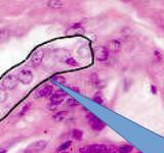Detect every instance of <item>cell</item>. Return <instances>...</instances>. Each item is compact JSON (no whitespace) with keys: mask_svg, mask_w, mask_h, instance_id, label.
<instances>
[{"mask_svg":"<svg viewBox=\"0 0 164 153\" xmlns=\"http://www.w3.org/2000/svg\"><path fill=\"white\" fill-rule=\"evenodd\" d=\"M67 97V93L63 90H57L53 95L49 97V108H55L57 105L64 101V99Z\"/></svg>","mask_w":164,"mask_h":153,"instance_id":"6da1fadb","label":"cell"},{"mask_svg":"<svg viewBox=\"0 0 164 153\" xmlns=\"http://www.w3.org/2000/svg\"><path fill=\"white\" fill-rule=\"evenodd\" d=\"M18 85H19V80H18V76L15 74H7L2 80V87L5 89L13 90L18 87Z\"/></svg>","mask_w":164,"mask_h":153,"instance_id":"7a4b0ae2","label":"cell"},{"mask_svg":"<svg viewBox=\"0 0 164 153\" xmlns=\"http://www.w3.org/2000/svg\"><path fill=\"white\" fill-rule=\"evenodd\" d=\"M18 76V80L19 82H21L22 84L24 85H29V84L32 83L34 79V76H33V72L29 70H22L18 72L17 74Z\"/></svg>","mask_w":164,"mask_h":153,"instance_id":"3957f363","label":"cell"},{"mask_svg":"<svg viewBox=\"0 0 164 153\" xmlns=\"http://www.w3.org/2000/svg\"><path fill=\"white\" fill-rule=\"evenodd\" d=\"M47 143L46 141L44 140H39V141H36V142H33L25 149V153H38L40 152L41 150L46 147Z\"/></svg>","mask_w":164,"mask_h":153,"instance_id":"277c9868","label":"cell"},{"mask_svg":"<svg viewBox=\"0 0 164 153\" xmlns=\"http://www.w3.org/2000/svg\"><path fill=\"white\" fill-rule=\"evenodd\" d=\"M109 50L106 46H99L95 50V56L97 61H106L109 57Z\"/></svg>","mask_w":164,"mask_h":153,"instance_id":"5b68a950","label":"cell"},{"mask_svg":"<svg viewBox=\"0 0 164 153\" xmlns=\"http://www.w3.org/2000/svg\"><path fill=\"white\" fill-rule=\"evenodd\" d=\"M88 124L90 126V128L93 129V131H97V132H100V131L104 130L106 127V124L104 122H102L101 120L97 118L95 115H91L90 118H88Z\"/></svg>","mask_w":164,"mask_h":153,"instance_id":"8992f818","label":"cell"},{"mask_svg":"<svg viewBox=\"0 0 164 153\" xmlns=\"http://www.w3.org/2000/svg\"><path fill=\"white\" fill-rule=\"evenodd\" d=\"M43 56H44V54H43V51H41V50H37V51L34 52L31 55V57H30V64H31V66L37 67L38 65H40L43 60Z\"/></svg>","mask_w":164,"mask_h":153,"instance_id":"52a82bcc","label":"cell"},{"mask_svg":"<svg viewBox=\"0 0 164 153\" xmlns=\"http://www.w3.org/2000/svg\"><path fill=\"white\" fill-rule=\"evenodd\" d=\"M37 97H50L51 95L53 94V87L51 85H45L43 86L42 88H40L37 92Z\"/></svg>","mask_w":164,"mask_h":153,"instance_id":"ba28073f","label":"cell"},{"mask_svg":"<svg viewBox=\"0 0 164 153\" xmlns=\"http://www.w3.org/2000/svg\"><path fill=\"white\" fill-rule=\"evenodd\" d=\"M107 49L112 52H118L121 49V42L119 40H110L107 43Z\"/></svg>","mask_w":164,"mask_h":153,"instance_id":"9c48e42d","label":"cell"},{"mask_svg":"<svg viewBox=\"0 0 164 153\" xmlns=\"http://www.w3.org/2000/svg\"><path fill=\"white\" fill-rule=\"evenodd\" d=\"M91 153H107V145L104 144H93L89 145Z\"/></svg>","mask_w":164,"mask_h":153,"instance_id":"30bf717a","label":"cell"},{"mask_svg":"<svg viewBox=\"0 0 164 153\" xmlns=\"http://www.w3.org/2000/svg\"><path fill=\"white\" fill-rule=\"evenodd\" d=\"M47 6L51 7V8L59 9L65 6V2L64 1H60V0H51V1H47L46 2Z\"/></svg>","mask_w":164,"mask_h":153,"instance_id":"8fae6325","label":"cell"},{"mask_svg":"<svg viewBox=\"0 0 164 153\" xmlns=\"http://www.w3.org/2000/svg\"><path fill=\"white\" fill-rule=\"evenodd\" d=\"M133 150V147L130 146L128 144L122 145V146H119L117 148V152L118 153H131Z\"/></svg>","mask_w":164,"mask_h":153,"instance_id":"7c38bea8","label":"cell"},{"mask_svg":"<svg viewBox=\"0 0 164 153\" xmlns=\"http://www.w3.org/2000/svg\"><path fill=\"white\" fill-rule=\"evenodd\" d=\"M71 145H72V141H70V140L66 141V142L62 143V144L60 145L57 149H55V151H57V152H59V153H62V151L68 150V148H70V147H71Z\"/></svg>","mask_w":164,"mask_h":153,"instance_id":"4fadbf2b","label":"cell"},{"mask_svg":"<svg viewBox=\"0 0 164 153\" xmlns=\"http://www.w3.org/2000/svg\"><path fill=\"white\" fill-rule=\"evenodd\" d=\"M9 30L7 28H3V29L0 30V42H4L6 41L9 38Z\"/></svg>","mask_w":164,"mask_h":153,"instance_id":"5bb4252c","label":"cell"},{"mask_svg":"<svg viewBox=\"0 0 164 153\" xmlns=\"http://www.w3.org/2000/svg\"><path fill=\"white\" fill-rule=\"evenodd\" d=\"M7 98H8V94H7L6 89L1 86V87H0V103L5 102L7 100Z\"/></svg>","mask_w":164,"mask_h":153,"instance_id":"9a60e30c","label":"cell"},{"mask_svg":"<svg viewBox=\"0 0 164 153\" xmlns=\"http://www.w3.org/2000/svg\"><path fill=\"white\" fill-rule=\"evenodd\" d=\"M72 138L75 139V140H81L83 138V133L82 131L78 130V129H74L72 131Z\"/></svg>","mask_w":164,"mask_h":153,"instance_id":"2e32d148","label":"cell"},{"mask_svg":"<svg viewBox=\"0 0 164 153\" xmlns=\"http://www.w3.org/2000/svg\"><path fill=\"white\" fill-rule=\"evenodd\" d=\"M66 115H67V111H60L53 115V118L57 122H61V120H63L66 118Z\"/></svg>","mask_w":164,"mask_h":153,"instance_id":"e0dca14e","label":"cell"},{"mask_svg":"<svg viewBox=\"0 0 164 153\" xmlns=\"http://www.w3.org/2000/svg\"><path fill=\"white\" fill-rule=\"evenodd\" d=\"M67 105L68 106H71V107H73V106L79 105V103H78V101L76 99H74V98H72V97H69L67 99Z\"/></svg>","mask_w":164,"mask_h":153,"instance_id":"ac0fdd59","label":"cell"},{"mask_svg":"<svg viewBox=\"0 0 164 153\" xmlns=\"http://www.w3.org/2000/svg\"><path fill=\"white\" fill-rule=\"evenodd\" d=\"M66 63H67L68 65H70V66H78V62L72 57L67 58V59H66Z\"/></svg>","mask_w":164,"mask_h":153,"instance_id":"d6986e66","label":"cell"},{"mask_svg":"<svg viewBox=\"0 0 164 153\" xmlns=\"http://www.w3.org/2000/svg\"><path fill=\"white\" fill-rule=\"evenodd\" d=\"M79 153H91L90 148H89V145H85V146L80 147Z\"/></svg>","mask_w":164,"mask_h":153,"instance_id":"ffe728a7","label":"cell"},{"mask_svg":"<svg viewBox=\"0 0 164 153\" xmlns=\"http://www.w3.org/2000/svg\"><path fill=\"white\" fill-rule=\"evenodd\" d=\"M93 101H95L97 103L103 104V98L101 97V94H100V93H97V94H95V95L93 97Z\"/></svg>","mask_w":164,"mask_h":153,"instance_id":"44dd1931","label":"cell"},{"mask_svg":"<svg viewBox=\"0 0 164 153\" xmlns=\"http://www.w3.org/2000/svg\"><path fill=\"white\" fill-rule=\"evenodd\" d=\"M107 153H117V148L113 145L107 146Z\"/></svg>","mask_w":164,"mask_h":153,"instance_id":"7402d4cb","label":"cell"},{"mask_svg":"<svg viewBox=\"0 0 164 153\" xmlns=\"http://www.w3.org/2000/svg\"><path fill=\"white\" fill-rule=\"evenodd\" d=\"M30 106H31V105H30V103L26 104V105H25V106H24V107H23V109H22V112H21V115H24V114H25V113H26V112H27V111H28V109H29V108H30Z\"/></svg>","mask_w":164,"mask_h":153,"instance_id":"603a6c76","label":"cell"},{"mask_svg":"<svg viewBox=\"0 0 164 153\" xmlns=\"http://www.w3.org/2000/svg\"><path fill=\"white\" fill-rule=\"evenodd\" d=\"M55 80H57V82H60V83H62V84H65V82H66L63 76H57V78H55Z\"/></svg>","mask_w":164,"mask_h":153,"instance_id":"cb8c5ba5","label":"cell"},{"mask_svg":"<svg viewBox=\"0 0 164 153\" xmlns=\"http://www.w3.org/2000/svg\"><path fill=\"white\" fill-rule=\"evenodd\" d=\"M151 91H152V93H153V94H156V93H157V91H156V87H155L154 85L151 86Z\"/></svg>","mask_w":164,"mask_h":153,"instance_id":"d4e9b609","label":"cell"},{"mask_svg":"<svg viewBox=\"0 0 164 153\" xmlns=\"http://www.w3.org/2000/svg\"><path fill=\"white\" fill-rule=\"evenodd\" d=\"M0 153H6V150L3 149V150H0Z\"/></svg>","mask_w":164,"mask_h":153,"instance_id":"484cf974","label":"cell"},{"mask_svg":"<svg viewBox=\"0 0 164 153\" xmlns=\"http://www.w3.org/2000/svg\"><path fill=\"white\" fill-rule=\"evenodd\" d=\"M62 153H68V152H66V151H65V152H62Z\"/></svg>","mask_w":164,"mask_h":153,"instance_id":"4316f807","label":"cell"},{"mask_svg":"<svg viewBox=\"0 0 164 153\" xmlns=\"http://www.w3.org/2000/svg\"><path fill=\"white\" fill-rule=\"evenodd\" d=\"M0 23H1V19H0Z\"/></svg>","mask_w":164,"mask_h":153,"instance_id":"83f0119b","label":"cell"},{"mask_svg":"<svg viewBox=\"0 0 164 153\" xmlns=\"http://www.w3.org/2000/svg\"><path fill=\"white\" fill-rule=\"evenodd\" d=\"M137 153H141V152H137Z\"/></svg>","mask_w":164,"mask_h":153,"instance_id":"f1b7e54d","label":"cell"}]
</instances>
